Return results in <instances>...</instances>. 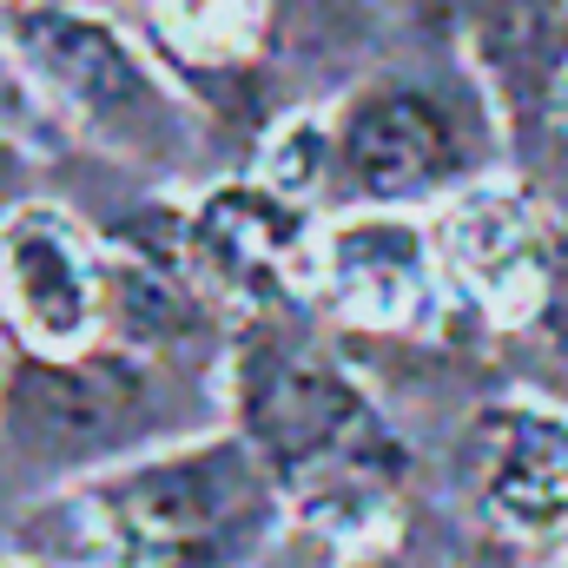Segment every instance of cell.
<instances>
[{
	"mask_svg": "<svg viewBox=\"0 0 568 568\" xmlns=\"http://www.w3.org/2000/svg\"><path fill=\"white\" fill-rule=\"evenodd\" d=\"M304 523H311V536L331 542V556H351V562L377 556L397 536V509L351 469H337L317 489H304Z\"/></svg>",
	"mask_w": 568,
	"mask_h": 568,
	"instance_id": "11",
	"label": "cell"
},
{
	"mask_svg": "<svg viewBox=\"0 0 568 568\" xmlns=\"http://www.w3.org/2000/svg\"><path fill=\"white\" fill-rule=\"evenodd\" d=\"M337 172V126H324L317 113H297V120H284L272 145H265V159H258V185H272L278 199H311L324 179Z\"/></svg>",
	"mask_w": 568,
	"mask_h": 568,
	"instance_id": "12",
	"label": "cell"
},
{
	"mask_svg": "<svg viewBox=\"0 0 568 568\" xmlns=\"http://www.w3.org/2000/svg\"><path fill=\"white\" fill-rule=\"evenodd\" d=\"M317 278L344 317L390 331V324H410L429 304L436 252H429L424 225L404 219L397 205H364V212H344L337 225H324Z\"/></svg>",
	"mask_w": 568,
	"mask_h": 568,
	"instance_id": "7",
	"label": "cell"
},
{
	"mask_svg": "<svg viewBox=\"0 0 568 568\" xmlns=\"http://www.w3.org/2000/svg\"><path fill=\"white\" fill-rule=\"evenodd\" d=\"M562 568H568V562H562Z\"/></svg>",
	"mask_w": 568,
	"mask_h": 568,
	"instance_id": "15",
	"label": "cell"
},
{
	"mask_svg": "<svg viewBox=\"0 0 568 568\" xmlns=\"http://www.w3.org/2000/svg\"><path fill=\"white\" fill-rule=\"evenodd\" d=\"M13 47L33 67V80L100 140L120 152H165L179 140V106L152 80L140 53L80 7H20Z\"/></svg>",
	"mask_w": 568,
	"mask_h": 568,
	"instance_id": "2",
	"label": "cell"
},
{
	"mask_svg": "<svg viewBox=\"0 0 568 568\" xmlns=\"http://www.w3.org/2000/svg\"><path fill=\"white\" fill-rule=\"evenodd\" d=\"M159 20L185 53L232 60V53L252 47V33L265 20V0H159Z\"/></svg>",
	"mask_w": 568,
	"mask_h": 568,
	"instance_id": "13",
	"label": "cell"
},
{
	"mask_svg": "<svg viewBox=\"0 0 568 568\" xmlns=\"http://www.w3.org/2000/svg\"><path fill=\"white\" fill-rule=\"evenodd\" d=\"M0 311L33 357H87L100 311H106V265L80 219L60 205H20L0 219Z\"/></svg>",
	"mask_w": 568,
	"mask_h": 568,
	"instance_id": "3",
	"label": "cell"
},
{
	"mask_svg": "<svg viewBox=\"0 0 568 568\" xmlns=\"http://www.w3.org/2000/svg\"><path fill=\"white\" fill-rule=\"evenodd\" d=\"M443 245H449L456 278L469 284L496 317L516 324V317L549 304L556 252H549V232L536 225V212L523 205V192H509V185L463 192L449 225H443Z\"/></svg>",
	"mask_w": 568,
	"mask_h": 568,
	"instance_id": "9",
	"label": "cell"
},
{
	"mask_svg": "<svg viewBox=\"0 0 568 568\" xmlns=\"http://www.w3.org/2000/svg\"><path fill=\"white\" fill-rule=\"evenodd\" d=\"M140 410V371L126 357H27L7 377V429L13 443L67 463L106 449Z\"/></svg>",
	"mask_w": 568,
	"mask_h": 568,
	"instance_id": "6",
	"label": "cell"
},
{
	"mask_svg": "<svg viewBox=\"0 0 568 568\" xmlns=\"http://www.w3.org/2000/svg\"><path fill=\"white\" fill-rule=\"evenodd\" d=\"M73 549L100 562H179L212 568L265 523V476L245 443H192L172 456H152L133 469L100 476L80 489V503L60 509Z\"/></svg>",
	"mask_w": 568,
	"mask_h": 568,
	"instance_id": "1",
	"label": "cell"
},
{
	"mask_svg": "<svg viewBox=\"0 0 568 568\" xmlns=\"http://www.w3.org/2000/svg\"><path fill=\"white\" fill-rule=\"evenodd\" d=\"M239 404H245V436L265 463L278 469H317L331 456H344L364 429H371V410H364V390L311 357V351H265L245 364L239 377Z\"/></svg>",
	"mask_w": 568,
	"mask_h": 568,
	"instance_id": "5",
	"label": "cell"
},
{
	"mask_svg": "<svg viewBox=\"0 0 568 568\" xmlns=\"http://www.w3.org/2000/svg\"><path fill=\"white\" fill-rule=\"evenodd\" d=\"M476 489L516 536L568 529V410L489 404L476 429Z\"/></svg>",
	"mask_w": 568,
	"mask_h": 568,
	"instance_id": "8",
	"label": "cell"
},
{
	"mask_svg": "<svg viewBox=\"0 0 568 568\" xmlns=\"http://www.w3.org/2000/svg\"><path fill=\"white\" fill-rule=\"evenodd\" d=\"M562 93H568V80H562Z\"/></svg>",
	"mask_w": 568,
	"mask_h": 568,
	"instance_id": "14",
	"label": "cell"
},
{
	"mask_svg": "<svg viewBox=\"0 0 568 568\" xmlns=\"http://www.w3.org/2000/svg\"><path fill=\"white\" fill-rule=\"evenodd\" d=\"M297 252V212L272 185H219L185 232V258L192 272L212 284L239 291V297H265L278 291Z\"/></svg>",
	"mask_w": 568,
	"mask_h": 568,
	"instance_id": "10",
	"label": "cell"
},
{
	"mask_svg": "<svg viewBox=\"0 0 568 568\" xmlns=\"http://www.w3.org/2000/svg\"><path fill=\"white\" fill-rule=\"evenodd\" d=\"M463 133L424 87H371L337 120V172L364 205H410L449 185Z\"/></svg>",
	"mask_w": 568,
	"mask_h": 568,
	"instance_id": "4",
	"label": "cell"
}]
</instances>
